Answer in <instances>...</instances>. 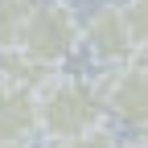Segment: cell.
<instances>
[{
  "label": "cell",
  "instance_id": "6da1fadb",
  "mask_svg": "<svg viewBox=\"0 0 148 148\" xmlns=\"http://www.w3.org/2000/svg\"><path fill=\"white\" fill-rule=\"evenodd\" d=\"M37 99H41V136L49 144L95 132L107 119V103H103L99 82H86L78 74H58L49 86L37 90Z\"/></svg>",
  "mask_w": 148,
  "mask_h": 148
},
{
  "label": "cell",
  "instance_id": "7a4b0ae2",
  "mask_svg": "<svg viewBox=\"0 0 148 148\" xmlns=\"http://www.w3.org/2000/svg\"><path fill=\"white\" fill-rule=\"evenodd\" d=\"M78 45H82V21L74 12V4H66V0H41L37 12L29 16V25H25L21 49L37 62L62 66Z\"/></svg>",
  "mask_w": 148,
  "mask_h": 148
},
{
  "label": "cell",
  "instance_id": "3957f363",
  "mask_svg": "<svg viewBox=\"0 0 148 148\" xmlns=\"http://www.w3.org/2000/svg\"><path fill=\"white\" fill-rule=\"evenodd\" d=\"M107 115L123 127H148V53L132 58L127 66L107 70V78L99 82Z\"/></svg>",
  "mask_w": 148,
  "mask_h": 148
},
{
  "label": "cell",
  "instance_id": "277c9868",
  "mask_svg": "<svg viewBox=\"0 0 148 148\" xmlns=\"http://www.w3.org/2000/svg\"><path fill=\"white\" fill-rule=\"evenodd\" d=\"M82 45L90 53V62H99L107 70L115 66H127L132 58H140V45L132 29H127V16H123V4H103L95 8V16L82 25Z\"/></svg>",
  "mask_w": 148,
  "mask_h": 148
},
{
  "label": "cell",
  "instance_id": "5b68a950",
  "mask_svg": "<svg viewBox=\"0 0 148 148\" xmlns=\"http://www.w3.org/2000/svg\"><path fill=\"white\" fill-rule=\"evenodd\" d=\"M37 132H41V99H37V90L0 78V140L33 144Z\"/></svg>",
  "mask_w": 148,
  "mask_h": 148
},
{
  "label": "cell",
  "instance_id": "8992f818",
  "mask_svg": "<svg viewBox=\"0 0 148 148\" xmlns=\"http://www.w3.org/2000/svg\"><path fill=\"white\" fill-rule=\"evenodd\" d=\"M0 78H4V82H16V86H29V90H41V86H49L53 78H58V66L37 62V58H29V53L16 45V49H4V53H0Z\"/></svg>",
  "mask_w": 148,
  "mask_h": 148
},
{
  "label": "cell",
  "instance_id": "52a82bcc",
  "mask_svg": "<svg viewBox=\"0 0 148 148\" xmlns=\"http://www.w3.org/2000/svg\"><path fill=\"white\" fill-rule=\"evenodd\" d=\"M37 4H41V0H0V53L21 45L25 25L37 12Z\"/></svg>",
  "mask_w": 148,
  "mask_h": 148
},
{
  "label": "cell",
  "instance_id": "ba28073f",
  "mask_svg": "<svg viewBox=\"0 0 148 148\" xmlns=\"http://www.w3.org/2000/svg\"><path fill=\"white\" fill-rule=\"evenodd\" d=\"M123 16H127V29H132L140 53H148V0H127Z\"/></svg>",
  "mask_w": 148,
  "mask_h": 148
},
{
  "label": "cell",
  "instance_id": "9c48e42d",
  "mask_svg": "<svg viewBox=\"0 0 148 148\" xmlns=\"http://www.w3.org/2000/svg\"><path fill=\"white\" fill-rule=\"evenodd\" d=\"M49 148H119V140L107 132V127H95V132H82V136H70V140H58Z\"/></svg>",
  "mask_w": 148,
  "mask_h": 148
},
{
  "label": "cell",
  "instance_id": "30bf717a",
  "mask_svg": "<svg viewBox=\"0 0 148 148\" xmlns=\"http://www.w3.org/2000/svg\"><path fill=\"white\" fill-rule=\"evenodd\" d=\"M136 148H148V127H140V140H136Z\"/></svg>",
  "mask_w": 148,
  "mask_h": 148
},
{
  "label": "cell",
  "instance_id": "8fae6325",
  "mask_svg": "<svg viewBox=\"0 0 148 148\" xmlns=\"http://www.w3.org/2000/svg\"><path fill=\"white\" fill-rule=\"evenodd\" d=\"M0 148H33V144H8V140H0Z\"/></svg>",
  "mask_w": 148,
  "mask_h": 148
}]
</instances>
